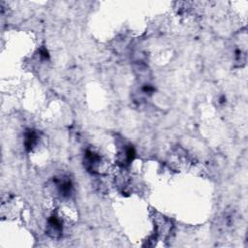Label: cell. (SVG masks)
<instances>
[{
	"label": "cell",
	"instance_id": "1",
	"mask_svg": "<svg viewBox=\"0 0 248 248\" xmlns=\"http://www.w3.org/2000/svg\"><path fill=\"white\" fill-rule=\"evenodd\" d=\"M103 158L102 156L95 152L94 150L87 149L84 153V158H83V164L84 168L92 173H100L101 169L103 167Z\"/></svg>",
	"mask_w": 248,
	"mask_h": 248
},
{
	"label": "cell",
	"instance_id": "4",
	"mask_svg": "<svg viewBox=\"0 0 248 248\" xmlns=\"http://www.w3.org/2000/svg\"><path fill=\"white\" fill-rule=\"evenodd\" d=\"M54 186L58 192V194L63 197L67 198L73 192V184L69 177L67 176H60L54 179Z\"/></svg>",
	"mask_w": 248,
	"mask_h": 248
},
{
	"label": "cell",
	"instance_id": "2",
	"mask_svg": "<svg viewBox=\"0 0 248 248\" xmlns=\"http://www.w3.org/2000/svg\"><path fill=\"white\" fill-rule=\"evenodd\" d=\"M135 156L136 151L134 146L130 143H124L118 148L116 154V163L122 168L128 167L134 160Z\"/></svg>",
	"mask_w": 248,
	"mask_h": 248
},
{
	"label": "cell",
	"instance_id": "5",
	"mask_svg": "<svg viewBox=\"0 0 248 248\" xmlns=\"http://www.w3.org/2000/svg\"><path fill=\"white\" fill-rule=\"evenodd\" d=\"M40 136L39 133L36 130L33 129H27L24 133V138H23V144L24 147L27 151L33 150L34 147L38 144Z\"/></svg>",
	"mask_w": 248,
	"mask_h": 248
},
{
	"label": "cell",
	"instance_id": "3",
	"mask_svg": "<svg viewBox=\"0 0 248 248\" xmlns=\"http://www.w3.org/2000/svg\"><path fill=\"white\" fill-rule=\"evenodd\" d=\"M46 232L49 236L53 238H58L62 235L63 232V224L60 217L53 213L47 219L46 224Z\"/></svg>",
	"mask_w": 248,
	"mask_h": 248
}]
</instances>
